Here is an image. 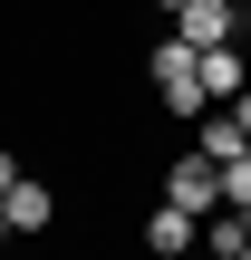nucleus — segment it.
Instances as JSON below:
<instances>
[{"label":"nucleus","mask_w":251,"mask_h":260,"mask_svg":"<svg viewBox=\"0 0 251 260\" xmlns=\"http://www.w3.org/2000/svg\"><path fill=\"white\" fill-rule=\"evenodd\" d=\"M145 87H155V106H164V116H213V96H203V58H193L174 29L145 48Z\"/></svg>","instance_id":"obj_1"},{"label":"nucleus","mask_w":251,"mask_h":260,"mask_svg":"<svg viewBox=\"0 0 251 260\" xmlns=\"http://www.w3.org/2000/svg\"><path fill=\"white\" fill-rule=\"evenodd\" d=\"M164 203H184V212L203 222V212L222 203V164H213L203 145H193V154H174V164H164Z\"/></svg>","instance_id":"obj_2"},{"label":"nucleus","mask_w":251,"mask_h":260,"mask_svg":"<svg viewBox=\"0 0 251 260\" xmlns=\"http://www.w3.org/2000/svg\"><path fill=\"white\" fill-rule=\"evenodd\" d=\"M174 39H184V48H222V39H242V0H184V10H174Z\"/></svg>","instance_id":"obj_3"},{"label":"nucleus","mask_w":251,"mask_h":260,"mask_svg":"<svg viewBox=\"0 0 251 260\" xmlns=\"http://www.w3.org/2000/svg\"><path fill=\"white\" fill-rule=\"evenodd\" d=\"M145 251L155 260H193L203 251V222H193L184 203H155V212H145Z\"/></svg>","instance_id":"obj_4"},{"label":"nucleus","mask_w":251,"mask_h":260,"mask_svg":"<svg viewBox=\"0 0 251 260\" xmlns=\"http://www.w3.org/2000/svg\"><path fill=\"white\" fill-rule=\"evenodd\" d=\"M193 58H203V96H213V106H232V96L251 87V68H242V39H222V48H193Z\"/></svg>","instance_id":"obj_5"},{"label":"nucleus","mask_w":251,"mask_h":260,"mask_svg":"<svg viewBox=\"0 0 251 260\" xmlns=\"http://www.w3.org/2000/svg\"><path fill=\"white\" fill-rule=\"evenodd\" d=\"M0 212H10V232H48V222H58V193H48V183H10Z\"/></svg>","instance_id":"obj_6"},{"label":"nucleus","mask_w":251,"mask_h":260,"mask_svg":"<svg viewBox=\"0 0 251 260\" xmlns=\"http://www.w3.org/2000/svg\"><path fill=\"white\" fill-rule=\"evenodd\" d=\"M193 125H203V154H213V164H232V154H251V125L232 116V106H222V116H193Z\"/></svg>","instance_id":"obj_7"},{"label":"nucleus","mask_w":251,"mask_h":260,"mask_svg":"<svg viewBox=\"0 0 251 260\" xmlns=\"http://www.w3.org/2000/svg\"><path fill=\"white\" fill-rule=\"evenodd\" d=\"M10 183H19V154H0V193H10Z\"/></svg>","instance_id":"obj_8"},{"label":"nucleus","mask_w":251,"mask_h":260,"mask_svg":"<svg viewBox=\"0 0 251 260\" xmlns=\"http://www.w3.org/2000/svg\"><path fill=\"white\" fill-rule=\"evenodd\" d=\"M155 10H164V19H174V10H184V0H155Z\"/></svg>","instance_id":"obj_9"},{"label":"nucleus","mask_w":251,"mask_h":260,"mask_svg":"<svg viewBox=\"0 0 251 260\" xmlns=\"http://www.w3.org/2000/svg\"><path fill=\"white\" fill-rule=\"evenodd\" d=\"M0 241H10V212H0Z\"/></svg>","instance_id":"obj_10"},{"label":"nucleus","mask_w":251,"mask_h":260,"mask_svg":"<svg viewBox=\"0 0 251 260\" xmlns=\"http://www.w3.org/2000/svg\"><path fill=\"white\" fill-rule=\"evenodd\" d=\"M242 260H251V251H242Z\"/></svg>","instance_id":"obj_11"}]
</instances>
